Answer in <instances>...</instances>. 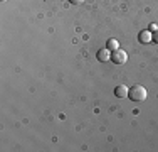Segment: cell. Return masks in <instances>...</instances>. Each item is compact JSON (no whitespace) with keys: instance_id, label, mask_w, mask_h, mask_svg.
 Segmentation results:
<instances>
[{"instance_id":"cell-5","label":"cell","mask_w":158,"mask_h":152,"mask_svg":"<svg viewBox=\"0 0 158 152\" xmlns=\"http://www.w3.org/2000/svg\"><path fill=\"white\" fill-rule=\"evenodd\" d=\"M150 39H152V36H150V32H146V30H141L140 32V42H150Z\"/></svg>"},{"instance_id":"cell-7","label":"cell","mask_w":158,"mask_h":152,"mask_svg":"<svg viewBox=\"0 0 158 152\" xmlns=\"http://www.w3.org/2000/svg\"><path fill=\"white\" fill-rule=\"evenodd\" d=\"M71 3H73V5H81L82 2H84V0H69Z\"/></svg>"},{"instance_id":"cell-9","label":"cell","mask_w":158,"mask_h":152,"mask_svg":"<svg viewBox=\"0 0 158 152\" xmlns=\"http://www.w3.org/2000/svg\"><path fill=\"white\" fill-rule=\"evenodd\" d=\"M2 2H5V0H2Z\"/></svg>"},{"instance_id":"cell-3","label":"cell","mask_w":158,"mask_h":152,"mask_svg":"<svg viewBox=\"0 0 158 152\" xmlns=\"http://www.w3.org/2000/svg\"><path fill=\"white\" fill-rule=\"evenodd\" d=\"M108 59H111V52H110V49H99L98 51V61H101V63H106Z\"/></svg>"},{"instance_id":"cell-8","label":"cell","mask_w":158,"mask_h":152,"mask_svg":"<svg viewBox=\"0 0 158 152\" xmlns=\"http://www.w3.org/2000/svg\"><path fill=\"white\" fill-rule=\"evenodd\" d=\"M153 41H155V42L158 44V29L155 30V32H153Z\"/></svg>"},{"instance_id":"cell-4","label":"cell","mask_w":158,"mask_h":152,"mask_svg":"<svg viewBox=\"0 0 158 152\" xmlns=\"http://www.w3.org/2000/svg\"><path fill=\"white\" fill-rule=\"evenodd\" d=\"M128 91H130V90H128L125 85H119V86H116V88H114V95L118 98H125V96H128Z\"/></svg>"},{"instance_id":"cell-1","label":"cell","mask_w":158,"mask_h":152,"mask_svg":"<svg viewBox=\"0 0 158 152\" xmlns=\"http://www.w3.org/2000/svg\"><path fill=\"white\" fill-rule=\"evenodd\" d=\"M128 96H130L133 101H143V100H146L148 93H146V88H145V86L135 85V86H131L130 91H128Z\"/></svg>"},{"instance_id":"cell-2","label":"cell","mask_w":158,"mask_h":152,"mask_svg":"<svg viewBox=\"0 0 158 152\" xmlns=\"http://www.w3.org/2000/svg\"><path fill=\"white\" fill-rule=\"evenodd\" d=\"M111 61L114 64H125L126 61H128V54H126V51H123V49H114V51L111 52Z\"/></svg>"},{"instance_id":"cell-6","label":"cell","mask_w":158,"mask_h":152,"mask_svg":"<svg viewBox=\"0 0 158 152\" xmlns=\"http://www.w3.org/2000/svg\"><path fill=\"white\" fill-rule=\"evenodd\" d=\"M119 47V44H118V41L116 39H110L108 41V49H110V51H114V49H118Z\"/></svg>"}]
</instances>
